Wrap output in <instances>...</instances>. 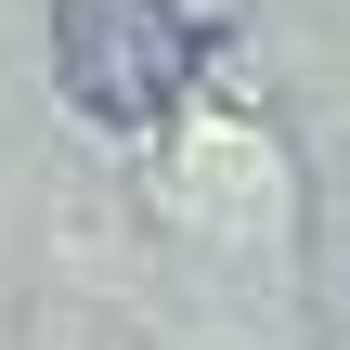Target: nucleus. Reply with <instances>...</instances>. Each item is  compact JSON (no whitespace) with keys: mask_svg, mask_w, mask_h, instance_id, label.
I'll list each match as a JSON object with an SVG mask.
<instances>
[{"mask_svg":"<svg viewBox=\"0 0 350 350\" xmlns=\"http://www.w3.org/2000/svg\"><path fill=\"white\" fill-rule=\"evenodd\" d=\"M195 52H208V39L182 26V0H52V78H65V104L104 117V130H156V117L182 104Z\"/></svg>","mask_w":350,"mask_h":350,"instance_id":"nucleus-1","label":"nucleus"}]
</instances>
